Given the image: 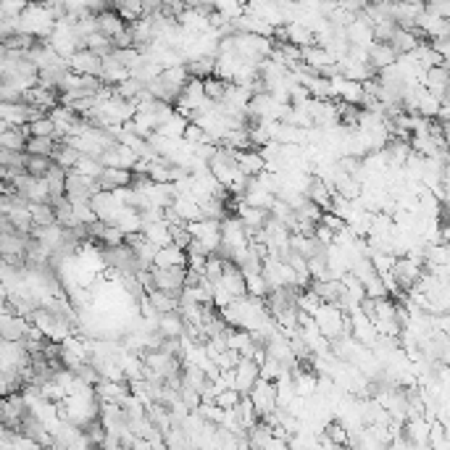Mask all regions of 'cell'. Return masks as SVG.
<instances>
[{
  "instance_id": "6da1fadb",
  "label": "cell",
  "mask_w": 450,
  "mask_h": 450,
  "mask_svg": "<svg viewBox=\"0 0 450 450\" xmlns=\"http://www.w3.org/2000/svg\"><path fill=\"white\" fill-rule=\"evenodd\" d=\"M56 24H58V19L53 16V11L48 3H37V0H32V3L24 9V14H21V32L37 37V40H48L51 32L56 29Z\"/></svg>"
},
{
  "instance_id": "7a4b0ae2",
  "label": "cell",
  "mask_w": 450,
  "mask_h": 450,
  "mask_svg": "<svg viewBox=\"0 0 450 450\" xmlns=\"http://www.w3.org/2000/svg\"><path fill=\"white\" fill-rule=\"evenodd\" d=\"M248 245H251V232L243 224V219L237 216V214L221 219V245H219L216 253H221L224 258H232L234 251L248 248Z\"/></svg>"
},
{
  "instance_id": "3957f363",
  "label": "cell",
  "mask_w": 450,
  "mask_h": 450,
  "mask_svg": "<svg viewBox=\"0 0 450 450\" xmlns=\"http://www.w3.org/2000/svg\"><path fill=\"white\" fill-rule=\"evenodd\" d=\"M248 395H251L253 406L258 408L261 419H263V416H268V414H274V411L279 408V403H277V382L263 380V377H261V380L253 384V389L248 392Z\"/></svg>"
},
{
  "instance_id": "277c9868",
  "label": "cell",
  "mask_w": 450,
  "mask_h": 450,
  "mask_svg": "<svg viewBox=\"0 0 450 450\" xmlns=\"http://www.w3.org/2000/svg\"><path fill=\"white\" fill-rule=\"evenodd\" d=\"M211 98L206 95V79H198L192 77L187 85H184V90L179 93V98H177V108L179 111H184L187 116H190L192 111H198V108H203V105L208 103Z\"/></svg>"
},
{
  "instance_id": "5b68a950",
  "label": "cell",
  "mask_w": 450,
  "mask_h": 450,
  "mask_svg": "<svg viewBox=\"0 0 450 450\" xmlns=\"http://www.w3.org/2000/svg\"><path fill=\"white\" fill-rule=\"evenodd\" d=\"M69 69L77 71V74L100 77V71H103V56H98V53L90 51V48H79L74 56H69Z\"/></svg>"
},
{
  "instance_id": "8992f818",
  "label": "cell",
  "mask_w": 450,
  "mask_h": 450,
  "mask_svg": "<svg viewBox=\"0 0 450 450\" xmlns=\"http://www.w3.org/2000/svg\"><path fill=\"white\" fill-rule=\"evenodd\" d=\"M32 329V319L19 316L14 311H3L0 316V338L3 340H24Z\"/></svg>"
},
{
  "instance_id": "52a82bcc",
  "label": "cell",
  "mask_w": 450,
  "mask_h": 450,
  "mask_svg": "<svg viewBox=\"0 0 450 450\" xmlns=\"http://www.w3.org/2000/svg\"><path fill=\"white\" fill-rule=\"evenodd\" d=\"M100 158H103L105 166H119V169H132V172H135V166L140 161L137 153L130 145H124V142H113Z\"/></svg>"
},
{
  "instance_id": "ba28073f",
  "label": "cell",
  "mask_w": 450,
  "mask_h": 450,
  "mask_svg": "<svg viewBox=\"0 0 450 450\" xmlns=\"http://www.w3.org/2000/svg\"><path fill=\"white\" fill-rule=\"evenodd\" d=\"M234 377H237V389L243 392V395H248L253 389V384L261 380V366L253 361V358H240L237 361V366H234Z\"/></svg>"
},
{
  "instance_id": "9c48e42d",
  "label": "cell",
  "mask_w": 450,
  "mask_h": 450,
  "mask_svg": "<svg viewBox=\"0 0 450 450\" xmlns=\"http://www.w3.org/2000/svg\"><path fill=\"white\" fill-rule=\"evenodd\" d=\"M429 434H432V419L427 416H414V419H406V437L411 445L422 448V445H429Z\"/></svg>"
},
{
  "instance_id": "30bf717a",
  "label": "cell",
  "mask_w": 450,
  "mask_h": 450,
  "mask_svg": "<svg viewBox=\"0 0 450 450\" xmlns=\"http://www.w3.org/2000/svg\"><path fill=\"white\" fill-rule=\"evenodd\" d=\"M424 85L429 93H434L437 98L445 100V93L450 90V63H440V66H432L427 71Z\"/></svg>"
},
{
  "instance_id": "8fae6325",
  "label": "cell",
  "mask_w": 450,
  "mask_h": 450,
  "mask_svg": "<svg viewBox=\"0 0 450 450\" xmlns=\"http://www.w3.org/2000/svg\"><path fill=\"white\" fill-rule=\"evenodd\" d=\"M132 77V71L124 66L113 53H108V56H103V71H100V79H103L105 85H122V82H127V79Z\"/></svg>"
},
{
  "instance_id": "7c38bea8",
  "label": "cell",
  "mask_w": 450,
  "mask_h": 450,
  "mask_svg": "<svg viewBox=\"0 0 450 450\" xmlns=\"http://www.w3.org/2000/svg\"><path fill=\"white\" fill-rule=\"evenodd\" d=\"M100 190H116V187H127L135 182V172L132 169H119V166H105V172L100 174Z\"/></svg>"
},
{
  "instance_id": "4fadbf2b",
  "label": "cell",
  "mask_w": 450,
  "mask_h": 450,
  "mask_svg": "<svg viewBox=\"0 0 450 450\" xmlns=\"http://www.w3.org/2000/svg\"><path fill=\"white\" fill-rule=\"evenodd\" d=\"M98 398L100 403H122L130 395V382H113V380H100L95 384Z\"/></svg>"
},
{
  "instance_id": "5bb4252c",
  "label": "cell",
  "mask_w": 450,
  "mask_h": 450,
  "mask_svg": "<svg viewBox=\"0 0 450 450\" xmlns=\"http://www.w3.org/2000/svg\"><path fill=\"white\" fill-rule=\"evenodd\" d=\"M400 53L392 48L389 43H382V40H374L372 45H369V63H372L374 69L380 71L384 69V66H389V63L398 61Z\"/></svg>"
},
{
  "instance_id": "9a60e30c",
  "label": "cell",
  "mask_w": 450,
  "mask_h": 450,
  "mask_svg": "<svg viewBox=\"0 0 450 450\" xmlns=\"http://www.w3.org/2000/svg\"><path fill=\"white\" fill-rule=\"evenodd\" d=\"M21 192L26 195L29 203H48L51 200V184H48V179L45 177H35V174L26 177Z\"/></svg>"
},
{
  "instance_id": "2e32d148",
  "label": "cell",
  "mask_w": 450,
  "mask_h": 450,
  "mask_svg": "<svg viewBox=\"0 0 450 450\" xmlns=\"http://www.w3.org/2000/svg\"><path fill=\"white\" fill-rule=\"evenodd\" d=\"M142 234H145V237L153 245H158V248H164V245L174 243L172 224H169L166 219H158V221H145V226H142Z\"/></svg>"
},
{
  "instance_id": "e0dca14e",
  "label": "cell",
  "mask_w": 450,
  "mask_h": 450,
  "mask_svg": "<svg viewBox=\"0 0 450 450\" xmlns=\"http://www.w3.org/2000/svg\"><path fill=\"white\" fill-rule=\"evenodd\" d=\"M153 266H161V268L187 266V251H184V248H179V245H174V243L172 245H164V248H158Z\"/></svg>"
},
{
  "instance_id": "ac0fdd59",
  "label": "cell",
  "mask_w": 450,
  "mask_h": 450,
  "mask_svg": "<svg viewBox=\"0 0 450 450\" xmlns=\"http://www.w3.org/2000/svg\"><path fill=\"white\" fill-rule=\"evenodd\" d=\"M98 29L113 40V37L122 35L124 29H127V21H124V16L119 14V11H108V9H105V11H100V14H98Z\"/></svg>"
},
{
  "instance_id": "d6986e66",
  "label": "cell",
  "mask_w": 450,
  "mask_h": 450,
  "mask_svg": "<svg viewBox=\"0 0 450 450\" xmlns=\"http://www.w3.org/2000/svg\"><path fill=\"white\" fill-rule=\"evenodd\" d=\"M184 329H187V321L179 311H169V313H161V319H158V332L164 335V338H182Z\"/></svg>"
},
{
  "instance_id": "ffe728a7",
  "label": "cell",
  "mask_w": 450,
  "mask_h": 450,
  "mask_svg": "<svg viewBox=\"0 0 450 450\" xmlns=\"http://www.w3.org/2000/svg\"><path fill=\"white\" fill-rule=\"evenodd\" d=\"M237 164L248 177H256V174L266 172V161L261 156L258 147H251V150H237Z\"/></svg>"
},
{
  "instance_id": "44dd1931",
  "label": "cell",
  "mask_w": 450,
  "mask_h": 450,
  "mask_svg": "<svg viewBox=\"0 0 450 450\" xmlns=\"http://www.w3.org/2000/svg\"><path fill=\"white\" fill-rule=\"evenodd\" d=\"M419 43H422V37H419V32H416V26L414 29H408V26H398V29H395V35L389 37V45H392L398 53L416 51Z\"/></svg>"
},
{
  "instance_id": "7402d4cb",
  "label": "cell",
  "mask_w": 450,
  "mask_h": 450,
  "mask_svg": "<svg viewBox=\"0 0 450 450\" xmlns=\"http://www.w3.org/2000/svg\"><path fill=\"white\" fill-rule=\"evenodd\" d=\"M29 130L26 127H9V130H0V147H9V150H26L29 142Z\"/></svg>"
},
{
  "instance_id": "603a6c76",
  "label": "cell",
  "mask_w": 450,
  "mask_h": 450,
  "mask_svg": "<svg viewBox=\"0 0 450 450\" xmlns=\"http://www.w3.org/2000/svg\"><path fill=\"white\" fill-rule=\"evenodd\" d=\"M287 29V43L298 45V48H308V45H316V32L311 26L300 24V21H293V24H285Z\"/></svg>"
},
{
  "instance_id": "cb8c5ba5",
  "label": "cell",
  "mask_w": 450,
  "mask_h": 450,
  "mask_svg": "<svg viewBox=\"0 0 450 450\" xmlns=\"http://www.w3.org/2000/svg\"><path fill=\"white\" fill-rule=\"evenodd\" d=\"M293 382H295V389H298V395H303V398H313L316 392H319V377L313 372H305V369H295L293 372Z\"/></svg>"
},
{
  "instance_id": "d4e9b609",
  "label": "cell",
  "mask_w": 450,
  "mask_h": 450,
  "mask_svg": "<svg viewBox=\"0 0 450 450\" xmlns=\"http://www.w3.org/2000/svg\"><path fill=\"white\" fill-rule=\"evenodd\" d=\"M172 208L184 219V221H195V219H203V208L192 195H177L172 203Z\"/></svg>"
},
{
  "instance_id": "484cf974",
  "label": "cell",
  "mask_w": 450,
  "mask_h": 450,
  "mask_svg": "<svg viewBox=\"0 0 450 450\" xmlns=\"http://www.w3.org/2000/svg\"><path fill=\"white\" fill-rule=\"evenodd\" d=\"M58 142L61 140L56 137H43V135H32L29 142H26V153H32V156H51L58 150Z\"/></svg>"
},
{
  "instance_id": "4316f807",
  "label": "cell",
  "mask_w": 450,
  "mask_h": 450,
  "mask_svg": "<svg viewBox=\"0 0 450 450\" xmlns=\"http://www.w3.org/2000/svg\"><path fill=\"white\" fill-rule=\"evenodd\" d=\"M147 298H150V303L156 305V308H158L161 313L179 311V295L166 293V290H158V287H153V290L147 293Z\"/></svg>"
},
{
  "instance_id": "83f0119b",
  "label": "cell",
  "mask_w": 450,
  "mask_h": 450,
  "mask_svg": "<svg viewBox=\"0 0 450 450\" xmlns=\"http://www.w3.org/2000/svg\"><path fill=\"white\" fill-rule=\"evenodd\" d=\"M321 303H324V298H321V295L316 293L313 287H305V290H300V293H298V308H300V311H305V313H311V316L319 311Z\"/></svg>"
},
{
  "instance_id": "f1b7e54d",
  "label": "cell",
  "mask_w": 450,
  "mask_h": 450,
  "mask_svg": "<svg viewBox=\"0 0 450 450\" xmlns=\"http://www.w3.org/2000/svg\"><path fill=\"white\" fill-rule=\"evenodd\" d=\"M79 156H82V153H79L77 147H74V145H66V142L61 140V145H58V150L53 153V161H56L58 166H63V169L69 172V169H74V166H77Z\"/></svg>"
},
{
  "instance_id": "f546056e",
  "label": "cell",
  "mask_w": 450,
  "mask_h": 450,
  "mask_svg": "<svg viewBox=\"0 0 450 450\" xmlns=\"http://www.w3.org/2000/svg\"><path fill=\"white\" fill-rule=\"evenodd\" d=\"M74 169H79V172L87 174V177H95V179H100V174L105 172V164H103V158L100 156H85V153H82Z\"/></svg>"
},
{
  "instance_id": "4dcf8cb0",
  "label": "cell",
  "mask_w": 450,
  "mask_h": 450,
  "mask_svg": "<svg viewBox=\"0 0 450 450\" xmlns=\"http://www.w3.org/2000/svg\"><path fill=\"white\" fill-rule=\"evenodd\" d=\"M187 69H190V77L208 79L216 74V58H192L187 61Z\"/></svg>"
},
{
  "instance_id": "1f68e13d",
  "label": "cell",
  "mask_w": 450,
  "mask_h": 450,
  "mask_svg": "<svg viewBox=\"0 0 450 450\" xmlns=\"http://www.w3.org/2000/svg\"><path fill=\"white\" fill-rule=\"evenodd\" d=\"M29 211H32V219H35V226H45L56 221V208L53 203H29Z\"/></svg>"
},
{
  "instance_id": "d6a6232c",
  "label": "cell",
  "mask_w": 450,
  "mask_h": 450,
  "mask_svg": "<svg viewBox=\"0 0 450 450\" xmlns=\"http://www.w3.org/2000/svg\"><path fill=\"white\" fill-rule=\"evenodd\" d=\"M0 164L9 166V169H26V164H29V153H26V150H9V147H0Z\"/></svg>"
},
{
  "instance_id": "836d02e7",
  "label": "cell",
  "mask_w": 450,
  "mask_h": 450,
  "mask_svg": "<svg viewBox=\"0 0 450 450\" xmlns=\"http://www.w3.org/2000/svg\"><path fill=\"white\" fill-rule=\"evenodd\" d=\"M295 214H298V219H300V221H313V224H319L321 216H324V208H321L316 200L305 198L303 206L295 208Z\"/></svg>"
},
{
  "instance_id": "e575fe53",
  "label": "cell",
  "mask_w": 450,
  "mask_h": 450,
  "mask_svg": "<svg viewBox=\"0 0 450 450\" xmlns=\"http://www.w3.org/2000/svg\"><path fill=\"white\" fill-rule=\"evenodd\" d=\"M26 130H29V135H43V137H56V132H58V127H56V122H53L51 116L45 113V116H40V119H35V122L26 124Z\"/></svg>"
},
{
  "instance_id": "d590c367",
  "label": "cell",
  "mask_w": 450,
  "mask_h": 450,
  "mask_svg": "<svg viewBox=\"0 0 450 450\" xmlns=\"http://www.w3.org/2000/svg\"><path fill=\"white\" fill-rule=\"evenodd\" d=\"M32 0H0V16L3 19H19Z\"/></svg>"
},
{
  "instance_id": "8d00e7d4",
  "label": "cell",
  "mask_w": 450,
  "mask_h": 450,
  "mask_svg": "<svg viewBox=\"0 0 450 450\" xmlns=\"http://www.w3.org/2000/svg\"><path fill=\"white\" fill-rule=\"evenodd\" d=\"M245 279H248V295L266 298V295L271 293V290H268L266 277H263V271H258V274H245Z\"/></svg>"
},
{
  "instance_id": "74e56055",
  "label": "cell",
  "mask_w": 450,
  "mask_h": 450,
  "mask_svg": "<svg viewBox=\"0 0 450 450\" xmlns=\"http://www.w3.org/2000/svg\"><path fill=\"white\" fill-rule=\"evenodd\" d=\"M145 82H140V79H135V77H130L127 82H122V85H116V93L122 98H127V100H135V98L145 90Z\"/></svg>"
},
{
  "instance_id": "f35d334b",
  "label": "cell",
  "mask_w": 450,
  "mask_h": 450,
  "mask_svg": "<svg viewBox=\"0 0 450 450\" xmlns=\"http://www.w3.org/2000/svg\"><path fill=\"white\" fill-rule=\"evenodd\" d=\"M226 87H229V82L214 74V77L206 79V95L211 98V100H221V98H224V93H226Z\"/></svg>"
},
{
  "instance_id": "ab89813d",
  "label": "cell",
  "mask_w": 450,
  "mask_h": 450,
  "mask_svg": "<svg viewBox=\"0 0 450 450\" xmlns=\"http://www.w3.org/2000/svg\"><path fill=\"white\" fill-rule=\"evenodd\" d=\"M100 243H103L105 248H116V245L127 243V234H124L116 224H105V232H103V237H100Z\"/></svg>"
},
{
  "instance_id": "60d3db41",
  "label": "cell",
  "mask_w": 450,
  "mask_h": 450,
  "mask_svg": "<svg viewBox=\"0 0 450 450\" xmlns=\"http://www.w3.org/2000/svg\"><path fill=\"white\" fill-rule=\"evenodd\" d=\"M51 166H53L51 156H32V153H29V164H26V172L29 174H35V177H45Z\"/></svg>"
},
{
  "instance_id": "b9f144b4",
  "label": "cell",
  "mask_w": 450,
  "mask_h": 450,
  "mask_svg": "<svg viewBox=\"0 0 450 450\" xmlns=\"http://www.w3.org/2000/svg\"><path fill=\"white\" fill-rule=\"evenodd\" d=\"M366 285V298H387L389 290L387 285H384V279L380 277V274H374L369 282H364Z\"/></svg>"
},
{
  "instance_id": "7bdbcfd3",
  "label": "cell",
  "mask_w": 450,
  "mask_h": 450,
  "mask_svg": "<svg viewBox=\"0 0 450 450\" xmlns=\"http://www.w3.org/2000/svg\"><path fill=\"white\" fill-rule=\"evenodd\" d=\"M0 98H3V103H21V100H24V93H21L19 87L11 85V82H3V85H0Z\"/></svg>"
},
{
  "instance_id": "ee69618b",
  "label": "cell",
  "mask_w": 450,
  "mask_h": 450,
  "mask_svg": "<svg viewBox=\"0 0 450 450\" xmlns=\"http://www.w3.org/2000/svg\"><path fill=\"white\" fill-rule=\"evenodd\" d=\"M424 9L434 16H442V19H450V0H427Z\"/></svg>"
},
{
  "instance_id": "f6af8a7d",
  "label": "cell",
  "mask_w": 450,
  "mask_h": 450,
  "mask_svg": "<svg viewBox=\"0 0 450 450\" xmlns=\"http://www.w3.org/2000/svg\"><path fill=\"white\" fill-rule=\"evenodd\" d=\"M232 300H234V295L229 293L224 285H219L216 282V287H214V305H216V308H226Z\"/></svg>"
},
{
  "instance_id": "bcb514c9",
  "label": "cell",
  "mask_w": 450,
  "mask_h": 450,
  "mask_svg": "<svg viewBox=\"0 0 450 450\" xmlns=\"http://www.w3.org/2000/svg\"><path fill=\"white\" fill-rule=\"evenodd\" d=\"M335 234H338L335 229H329L327 224H321V221H319V224H316V232H313V237H316L321 245H332V243H335Z\"/></svg>"
}]
</instances>
